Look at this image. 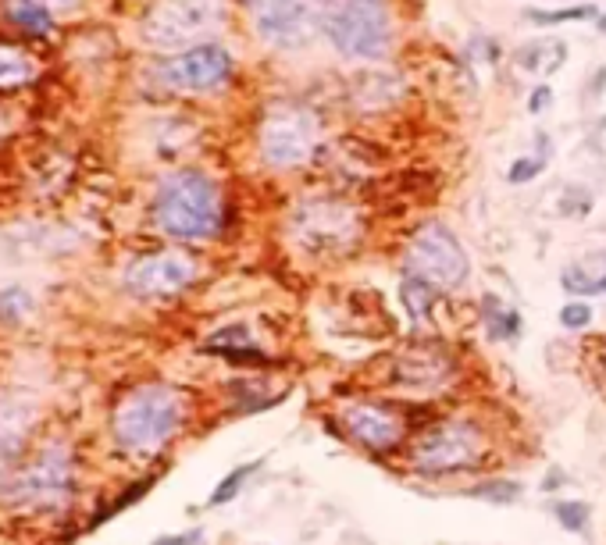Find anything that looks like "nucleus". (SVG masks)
<instances>
[{
    "instance_id": "a211bd4d",
    "label": "nucleus",
    "mask_w": 606,
    "mask_h": 545,
    "mask_svg": "<svg viewBox=\"0 0 606 545\" xmlns=\"http://www.w3.org/2000/svg\"><path fill=\"white\" fill-rule=\"evenodd\" d=\"M36 75L33 57L18 47H4L0 43V90H15V86H25V82Z\"/></svg>"
},
{
    "instance_id": "423d86ee",
    "label": "nucleus",
    "mask_w": 606,
    "mask_h": 545,
    "mask_svg": "<svg viewBox=\"0 0 606 545\" xmlns=\"http://www.w3.org/2000/svg\"><path fill=\"white\" fill-rule=\"evenodd\" d=\"M410 275L428 278L439 289H457L460 282H467L471 275V261H467V250L460 246V239L453 236L450 228L432 221L410 239L407 253H403Z\"/></svg>"
},
{
    "instance_id": "dca6fc26",
    "label": "nucleus",
    "mask_w": 606,
    "mask_h": 545,
    "mask_svg": "<svg viewBox=\"0 0 606 545\" xmlns=\"http://www.w3.org/2000/svg\"><path fill=\"white\" fill-rule=\"evenodd\" d=\"M482 307H485V335H489L492 342H507L521 335L525 325H521V314H517V310H507L496 296H485Z\"/></svg>"
},
{
    "instance_id": "f257e3e1",
    "label": "nucleus",
    "mask_w": 606,
    "mask_h": 545,
    "mask_svg": "<svg viewBox=\"0 0 606 545\" xmlns=\"http://www.w3.org/2000/svg\"><path fill=\"white\" fill-rule=\"evenodd\" d=\"M79 496V456L65 439H43L25 464L0 478V510L54 517Z\"/></svg>"
},
{
    "instance_id": "cd10ccee",
    "label": "nucleus",
    "mask_w": 606,
    "mask_h": 545,
    "mask_svg": "<svg viewBox=\"0 0 606 545\" xmlns=\"http://www.w3.org/2000/svg\"><path fill=\"white\" fill-rule=\"evenodd\" d=\"M589 321H592V307H589V303L574 300V303H567V307L560 310V325L571 328V332H574V328H585Z\"/></svg>"
},
{
    "instance_id": "5701e85b",
    "label": "nucleus",
    "mask_w": 606,
    "mask_h": 545,
    "mask_svg": "<svg viewBox=\"0 0 606 545\" xmlns=\"http://www.w3.org/2000/svg\"><path fill=\"white\" fill-rule=\"evenodd\" d=\"M243 346H254V342H250V332H246V325H229V328H222V332H214L211 339L204 342V350L218 353V357H229V353L243 350Z\"/></svg>"
},
{
    "instance_id": "412c9836",
    "label": "nucleus",
    "mask_w": 606,
    "mask_h": 545,
    "mask_svg": "<svg viewBox=\"0 0 606 545\" xmlns=\"http://www.w3.org/2000/svg\"><path fill=\"white\" fill-rule=\"evenodd\" d=\"M471 499H482V503H496V506H510L521 499V481H510V478H492L482 481L475 489L467 492Z\"/></svg>"
},
{
    "instance_id": "9b49d317",
    "label": "nucleus",
    "mask_w": 606,
    "mask_h": 545,
    "mask_svg": "<svg viewBox=\"0 0 606 545\" xmlns=\"http://www.w3.org/2000/svg\"><path fill=\"white\" fill-rule=\"evenodd\" d=\"M293 236L311 253H332L361 236V218L353 207L336 204V200H311L296 211Z\"/></svg>"
},
{
    "instance_id": "c85d7f7f",
    "label": "nucleus",
    "mask_w": 606,
    "mask_h": 545,
    "mask_svg": "<svg viewBox=\"0 0 606 545\" xmlns=\"http://www.w3.org/2000/svg\"><path fill=\"white\" fill-rule=\"evenodd\" d=\"M204 538V531H182V535H161V538H154L150 545H193V542H200Z\"/></svg>"
},
{
    "instance_id": "9d476101",
    "label": "nucleus",
    "mask_w": 606,
    "mask_h": 545,
    "mask_svg": "<svg viewBox=\"0 0 606 545\" xmlns=\"http://www.w3.org/2000/svg\"><path fill=\"white\" fill-rule=\"evenodd\" d=\"M257 36L279 50H296L311 40L321 22L318 0H246Z\"/></svg>"
},
{
    "instance_id": "6e6552de",
    "label": "nucleus",
    "mask_w": 606,
    "mask_h": 545,
    "mask_svg": "<svg viewBox=\"0 0 606 545\" xmlns=\"http://www.w3.org/2000/svg\"><path fill=\"white\" fill-rule=\"evenodd\" d=\"M197 278V261L182 250H161L136 257L122 271V289L136 300H164V296L186 293Z\"/></svg>"
},
{
    "instance_id": "6ab92c4d",
    "label": "nucleus",
    "mask_w": 606,
    "mask_h": 545,
    "mask_svg": "<svg viewBox=\"0 0 606 545\" xmlns=\"http://www.w3.org/2000/svg\"><path fill=\"white\" fill-rule=\"evenodd\" d=\"M4 11H8L11 22L29 29L33 36H47L50 29H54L50 11L43 8V4H36V0H4Z\"/></svg>"
},
{
    "instance_id": "b1692460",
    "label": "nucleus",
    "mask_w": 606,
    "mask_h": 545,
    "mask_svg": "<svg viewBox=\"0 0 606 545\" xmlns=\"http://www.w3.org/2000/svg\"><path fill=\"white\" fill-rule=\"evenodd\" d=\"M150 485H154V478H143V481H136V485H129V489H125L122 496L115 499V503H111V506H104V510H100L97 517H93V524H90V528H97V524H107V521H111V517H115V513H122L125 506L140 503V499L150 492Z\"/></svg>"
},
{
    "instance_id": "f3484780",
    "label": "nucleus",
    "mask_w": 606,
    "mask_h": 545,
    "mask_svg": "<svg viewBox=\"0 0 606 545\" xmlns=\"http://www.w3.org/2000/svg\"><path fill=\"white\" fill-rule=\"evenodd\" d=\"M33 310H36V300L25 285H4V289H0V325L8 328L25 325V321L33 318Z\"/></svg>"
},
{
    "instance_id": "c756f323",
    "label": "nucleus",
    "mask_w": 606,
    "mask_h": 545,
    "mask_svg": "<svg viewBox=\"0 0 606 545\" xmlns=\"http://www.w3.org/2000/svg\"><path fill=\"white\" fill-rule=\"evenodd\" d=\"M549 100H553V93H549V86H539V90L532 93V104H528V107H532V111H542V107H546Z\"/></svg>"
},
{
    "instance_id": "ddd939ff",
    "label": "nucleus",
    "mask_w": 606,
    "mask_h": 545,
    "mask_svg": "<svg viewBox=\"0 0 606 545\" xmlns=\"http://www.w3.org/2000/svg\"><path fill=\"white\" fill-rule=\"evenodd\" d=\"M43 421L40 403L29 396H4L0 399V478L25 464V456L33 453L36 428Z\"/></svg>"
},
{
    "instance_id": "4468645a",
    "label": "nucleus",
    "mask_w": 606,
    "mask_h": 545,
    "mask_svg": "<svg viewBox=\"0 0 606 545\" xmlns=\"http://www.w3.org/2000/svg\"><path fill=\"white\" fill-rule=\"evenodd\" d=\"M343 424L350 439L368 449H389L403 435L396 414L382 403H350V407H343Z\"/></svg>"
},
{
    "instance_id": "f8f14e48",
    "label": "nucleus",
    "mask_w": 606,
    "mask_h": 545,
    "mask_svg": "<svg viewBox=\"0 0 606 545\" xmlns=\"http://www.w3.org/2000/svg\"><path fill=\"white\" fill-rule=\"evenodd\" d=\"M232 75V54L218 43H200L189 47L182 54H175L172 61H164L161 79L182 93H207L214 86H222Z\"/></svg>"
},
{
    "instance_id": "aec40b11",
    "label": "nucleus",
    "mask_w": 606,
    "mask_h": 545,
    "mask_svg": "<svg viewBox=\"0 0 606 545\" xmlns=\"http://www.w3.org/2000/svg\"><path fill=\"white\" fill-rule=\"evenodd\" d=\"M261 471V460H250V464H239V467H232L229 474H225L222 481H218V485H214V492L211 496H207V506H225V503H232V499L239 496V492H243V485L250 478H254V474Z\"/></svg>"
},
{
    "instance_id": "1a4fd4ad",
    "label": "nucleus",
    "mask_w": 606,
    "mask_h": 545,
    "mask_svg": "<svg viewBox=\"0 0 606 545\" xmlns=\"http://www.w3.org/2000/svg\"><path fill=\"white\" fill-rule=\"evenodd\" d=\"M478 453H482V432H478V424L453 417V421L439 424V428H428L410 456H414V467H418V471L446 474V471H460V467L478 464Z\"/></svg>"
},
{
    "instance_id": "2f4dec72",
    "label": "nucleus",
    "mask_w": 606,
    "mask_h": 545,
    "mask_svg": "<svg viewBox=\"0 0 606 545\" xmlns=\"http://www.w3.org/2000/svg\"><path fill=\"white\" fill-rule=\"evenodd\" d=\"M599 293H606V275H603V278H599Z\"/></svg>"
},
{
    "instance_id": "bb28decb",
    "label": "nucleus",
    "mask_w": 606,
    "mask_h": 545,
    "mask_svg": "<svg viewBox=\"0 0 606 545\" xmlns=\"http://www.w3.org/2000/svg\"><path fill=\"white\" fill-rule=\"evenodd\" d=\"M539 171H542V157H521V161L510 164L507 179L514 182V186H525V182H532Z\"/></svg>"
},
{
    "instance_id": "7c9ffc66",
    "label": "nucleus",
    "mask_w": 606,
    "mask_h": 545,
    "mask_svg": "<svg viewBox=\"0 0 606 545\" xmlns=\"http://www.w3.org/2000/svg\"><path fill=\"white\" fill-rule=\"evenodd\" d=\"M36 4H43V8H75L79 0H36Z\"/></svg>"
},
{
    "instance_id": "473e14b6",
    "label": "nucleus",
    "mask_w": 606,
    "mask_h": 545,
    "mask_svg": "<svg viewBox=\"0 0 606 545\" xmlns=\"http://www.w3.org/2000/svg\"><path fill=\"white\" fill-rule=\"evenodd\" d=\"M599 33H606V15H603V18H599Z\"/></svg>"
},
{
    "instance_id": "7ed1b4c3",
    "label": "nucleus",
    "mask_w": 606,
    "mask_h": 545,
    "mask_svg": "<svg viewBox=\"0 0 606 545\" xmlns=\"http://www.w3.org/2000/svg\"><path fill=\"white\" fill-rule=\"evenodd\" d=\"M157 228L172 239H211L222 228V196L204 171H175L154 196Z\"/></svg>"
},
{
    "instance_id": "393cba45",
    "label": "nucleus",
    "mask_w": 606,
    "mask_h": 545,
    "mask_svg": "<svg viewBox=\"0 0 606 545\" xmlns=\"http://www.w3.org/2000/svg\"><path fill=\"white\" fill-rule=\"evenodd\" d=\"M596 8L592 4H578V8H564V11H525L528 22L535 25H557V22H578V18H592Z\"/></svg>"
},
{
    "instance_id": "a878e982",
    "label": "nucleus",
    "mask_w": 606,
    "mask_h": 545,
    "mask_svg": "<svg viewBox=\"0 0 606 545\" xmlns=\"http://www.w3.org/2000/svg\"><path fill=\"white\" fill-rule=\"evenodd\" d=\"M564 289L567 293H578V296H592V293H599V278H589L585 268H567Z\"/></svg>"
},
{
    "instance_id": "20e7f679",
    "label": "nucleus",
    "mask_w": 606,
    "mask_h": 545,
    "mask_svg": "<svg viewBox=\"0 0 606 545\" xmlns=\"http://www.w3.org/2000/svg\"><path fill=\"white\" fill-rule=\"evenodd\" d=\"M321 29L343 57L375 61L389 50L385 0H321Z\"/></svg>"
},
{
    "instance_id": "4be33fe9",
    "label": "nucleus",
    "mask_w": 606,
    "mask_h": 545,
    "mask_svg": "<svg viewBox=\"0 0 606 545\" xmlns=\"http://www.w3.org/2000/svg\"><path fill=\"white\" fill-rule=\"evenodd\" d=\"M553 517L564 531L571 535H585L589 531V517H592V506L582 503V499H564V503H553Z\"/></svg>"
},
{
    "instance_id": "0eeeda50",
    "label": "nucleus",
    "mask_w": 606,
    "mask_h": 545,
    "mask_svg": "<svg viewBox=\"0 0 606 545\" xmlns=\"http://www.w3.org/2000/svg\"><path fill=\"white\" fill-rule=\"evenodd\" d=\"M318 139V118L296 104L271 107L261 125V157L271 168H293L311 157Z\"/></svg>"
},
{
    "instance_id": "f03ea898",
    "label": "nucleus",
    "mask_w": 606,
    "mask_h": 545,
    "mask_svg": "<svg viewBox=\"0 0 606 545\" xmlns=\"http://www.w3.org/2000/svg\"><path fill=\"white\" fill-rule=\"evenodd\" d=\"M186 421V396L168 382L132 385L111 407V442L125 456H157Z\"/></svg>"
},
{
    "instance_id": "39448f33",
    "label": "nucleus",
    "mask_w": 606,
    "mask_h": 545,
    "mask_svg": "<svg viewBox=\"0 0 606 545\" xmlns=\"http://www.w3.org/2000/svg\"><path fill=\"white\" fill-rule=\"evenodd\" d=\"M225 22V0H154L143 18V40L161 50L200 47L197 40L218 33Z\"/></svg>"
},
{
    "instance_id": "2eb2a0df",
    "label": "nucleus",
    "mask_w": 606,
    "mask_h": 545,
    "mask_svg": "<svg viewBox=\"0 0 606 545\" xmlns=\"http://www.w3.org/2000/svg\"><path fill=\"white\" fill-rule=\"evenodd\" d=\"M400 300H403V310H407L410 318L418 321V325H425L428 318H432L435 310V300H439V285H432L428 278L421 275H403L400 282Z\"/></svg>"
}]
</instances>
